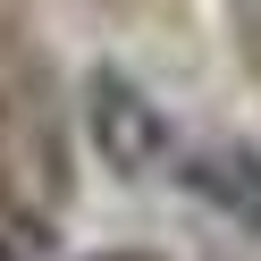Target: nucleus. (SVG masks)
Returning a JSON list of instances; mask_svg holds the SVG:
<instances>
[{
    "instance_id": "nucleus-2",
    "label": "nucleus",
    "mask_w": 261,
    "mask_h": 261,
    "mask_svg": "<svg viewBox=\"0 0 261 261\" xmlns=\"http://www.w3.org/2000/svg\"><path fill=\"white\" fill-rule=\"evenodd\" d=\"M101 261H160V253H101Z\"/></svg>"
},
{
    "instance_id": "nucleus-1",
    "label": "nucleus",
    "mask_w": 261,
    "mask_h": 261,
    "mask_svg": "<svg viewBox=\"0 0 261 261\" xmlns=\"http://www.w3.org/2000/svg\"><path fill=\"white\" fill-rule=\"evenodd\" d=\"M85 126H93V152H101L118 177H160V169H177V126H169V110H160L135 76H118V68H101V76L85 85Z\"/></svg>"
}]
</instances>
